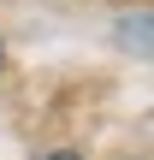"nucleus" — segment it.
<instances>
[{
  "instance_id": "f257e3e1",
  "label": "nucleus",
  "mask_w": 154,
  "mask_h": 160,
  "mask_svg": "<svg viewBox=\"0 0 154 160\" xmlns=\"http://www.w3.org/2000/svg\"><path fill=\"white\" fill-rule=\"evenodd\" d=\"M113 36H119L125 53H154V12H119Z\"/></svg>"
},
{
  "instance_id": "f03ea898",
  "label": "nucleus",
  "mask_w": 154,
  "mask_h": 160,
  "mask_svg": "<svg viewBox=\"0 0 154 160\" xmlns=\"http://www.w3.org/2000/svg\"><path fill=\"white\" fill-rule=\"evenodd\" d=\"M47 160H77V154H71V148H59V154H47Z\"/></svg>"
}]
</instances>
